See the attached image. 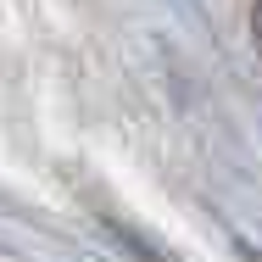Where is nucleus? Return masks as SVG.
Masks as SVG:
<instances>
[{
  "mask_svg": "<svg viewBox=\"0 0 262 262\" xmlns=\"http://www.w3.org/2000/svg\"><path fill=\"white\" fill-rule=\"evenodd\" d=\"M251 34H257V45H262V0H257V11H251Z\"/></svg>",
  "mask_w": 262,
  "mask_h": 262,
  "instance_id": "f257e3e1",
  "label": "nucleus"
}]
</instances>
